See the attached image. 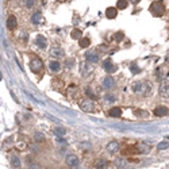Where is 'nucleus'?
Here are the masks:
<instances>
[{"instance_id": "1", "label": "nucleus", "mask_w": 169, "mask_h": 169, "mask_svg": "<svg viewBox=\"0 0 169 169\" xmlns=\"http://www.w3.org/2000/svg\"><path fill=\"white\" fill-rule=\"evenodd\" d=\"M149 10L153 15L161 16V15H164V12H165V6H164L162 3H153L152 6H150Z\"/></svg>"}, {"instance_id": "2", "label": "nucleus", "mask_w": 169, "mask_h": 169, "mask_svg": "<svg viewBox=\"0 0 169 169\" xmlns=\"http://www.w3.org/2000/svg\"><path fill=\"white\" fill-rule=\"evenodd\" d=\"M30 68H31L32 72H35V73H39V72L43 69V62H42L38 57H35V58H32L31 62H30Z\"/></svg>"}, {"instance_id": "3", "label": "nucleus", "mask_w": 169, "mask_h": 169, "mask_svg": "<svg viewBox=\"0 0 169 169\" xmlns=\"http://www.w3.org/2000/svg\"><path fill=\"white\" fill-rule=\"evenodd\" d=\"M80 108L83 110L84 112H92L95 110V104H93L92 99L90 100H83V102L80 103Z\"/></svg>"}, {"instance_id": "4", "label": "nucleus", "mask_w": 169, "mask_h": 169, "mask_svg": "<svg viewBox=\"0 0 169 169\" xmlns=\"http://www.w3.org/2000/svg\"><path fill=\"white\" fill-rule=\"evenodd\" d=\"M66 164L68 166H70V168H79L80 165V160L77 156H74V154H69V156H66Z\"/></svg>"}, {"instance_id": "5", "label": "nucleus", "mask_w": 169, "mask_h": 169, "mask_svg": "<svg viewBox=\"0 0 169 169\" xmlns=\"http://www.w3.org/2000/svg\"><path fill=\"white\" fill-rule=\"evenodd\" d=\"M80 73H81V76H88V74L92 72V68H91V65H90V62L88 61H84V62H81L80 64Z\"/></svg>"}, {"instance_id": "6", "label": "nucleus", "mask_w": 169, "mask_h": 169, "mask_svg": "<svg viewBox=\"0 0 169 169\" xmlns=\"http://www.w3.org/2000/svg\"><path fill=\"white\" fill-rule=\"evenodd\" d=\"M102 85L104 87V88H107V90H114L115 87H116V83H115V80L112 79V77H105V79H103L102 81Z\"/></svg>"}, {"instance_id": "7", "label": "nucleus", "mask_w": 169, "mask_h": 169, "mask_svg": "<svg viewBox=\"0 0 169 169\" xmlns=\"http://www.w3.org/2000/svg\"><path fill=\"white\" fill-rule=\"evenodd\" d=\"M31 22L34 23L35 26H41L45 23V18H43V15H42L41 12H35V14H32V16H31Z\"/></svg>"}, {"instance_id": "8", "label": "nucleus", "mask_w": 169, "mask_h": 169, "mask_svg": "<svg viewBox=\"0 0 169 169\" xmlns=\"http://www.w3.org/2000/svg\"><path fill=\"white\" fill-rule=\"evenodd\" d=\"M150 150H152V146L146 142H142V144H138L137 145V152L141 154H147L150 153Z\"/></svg>"}, {"instance_id": "9", "label": "nucleus", "mask_w": 169, "mask_h": 169, "mask_svg": "<svg viewBox=\"0 0 169 169\" xmlns=\"http://www.w3.org/2000/svg\"><path fill=\"white\" fill-rule=\"evenodd\" d=\"M103 68H104V70L110 74L114 73V72H116V66L111 62V60H105L104 62H103Z\"/></svg>"}, {"instance_id": "10", "label": "nucleus", "mask_w": 169, "mask_h": 169, "mask_svg": "<svg viewBox=\"0 0 169 169\" xmlns=\"http://www.w3.org/2000/svg\"><path fill=\"white\" fill-rule=\"evenodd\" d=\"M160 96L161 98H169V83L162 81L160 85Z\"/></svg>"}, {"instance_id": "11", "label": "nucleus", "mask_w": 169, "mask_h": 169, "mask_svg": "<svg viewBox=\"0 0 169 169\" xmlns=\"http://www.w3.org/2000/svg\"><path fill=\"white\" fill-rule=\"evenodd\" d=\"M85 57L90 62H98V61H99V54H98V51H95V50H88L85 53Z\"/></svg>"}, {"instance_id": "12", "label": "nucleus", "mask_w": 169, "mask_h": 169, "mask_svg": "<svg viewBox=\"0 0 169 169\" xmlns=\"http://www.w3.org/2000/svg\"><path fill=\"white\" fill-rule=\"evenodd\" d=\"M34 43L38 46L39 49H46V46H48V41H46V38L43 37V35H38V37L35 38Z\"/></svg>"}, {"instance_id": "13", "label": "nucleus", "mask_w": 169, "mask_h": 169, "mask_svg": "<svg viewBox=\"0 0 169 169\" xmlns=\"http://www.w3.org/2000/svg\"><path fill=\"white\" fill-rule=\"evenodd\" d=\"M119 147H121V146H119V144L116 142V141H111V142L107 144V152L111 153V154H115L119 150Z\"/></svg>"}, {"instance_id": "14", "label": "nucleus", "mask_w": 169, "mask_h": 169, "mask_svg": "<svg viewBox=\"0 0 169 169\" xmlns=\"http://www.w3.org/2000/svg\"><path fill=\"white\" fill-rule=\"evenodd\" d=\"M50 56L51 57H54V58H62L65 56V53L61 48H57V46H56V48H53L50 50Z\"/></svg>"}, {"instance_id": "15", "label": "nucleus", "mask_w": 169, "mask_h": 169, "mask_svg": "<svg viewBox=\"0 0 169 169\" xmlns=\"http://www.w3.org/2000/svg\"><path fill=\"white\" fill-rule=\"evenodd\" d=\"M16 26H18V22H16V18L14 15L8 16V19H7V29L8 30H15Z\"/></svg>"}, {"instance_id": "16", "label": "nucleus", "mask_w": 169, "mask_h": 169, "mask_svg": "<svg viewBox=\"0 0 169 169\" xmlns=\"http://www.w3.org/2000/svg\"><path fill=\"white\" fill-rule=\"evenodd\" d=\"M49 69H50L51 72H60L61 64L58 61H50V62H49Z\"/></svg>"}, {"instance_id": "17", "label": "nucleus", "mask_w": 169, "mask_h": 169, "mask_svg": "<svg viewBox=\"0 0 169 169\" xmlns=\"http://www.w3.org/2000/svg\"><path fill=\"white\" fill-rule=\"evenodd\" d=\"M105 15H107L108 19H115V18H116V8H114V7H108V8L105 10Z\"/></svg>"}, {"instance_id": "18", "label": "nucleus", "mask_w": 169, "mask_h": 169, "mask_svg": "<svg viewBox=\"0 0 169 169\" xmlns=\"http://www.w3.org/2000/svg\"><path fill=\"white\" fill-rule=\"evenodd\" d=\"M166 114H168V108L166 107H157L154 110V115L156 116H165Z\"/></svg>"}, {"instance_id": "19", "label": "nucleus", "mask_w": 169, "mask_h": 169, "mask_svg": "<svg viewBox=\"0 0 169 169\" xmlns=\"http://www.w3.org/2000/svg\"><path fill=\"white\" fill-rule=\"evenodd\" d=\"M108 115L110 116H112V118H119L122 115V110L118 108V107H114V108H111L108 111Z\"/></svg>"}, {"instance_id": "20", "label": "nucleus", "mask_w": 169, "mask_h": 169, "mask_svg": "<svg viewBox=\"0 0 169 169\" xmlns=\"http://www.w3.org/2000/svg\"><path fill=\"white\" fill-rule=\"evenodd\" d=\"M80 46L81 48H88L90 46V43H91V39H90V37H85V38H80Z\"/></svg>"}, {"instance_id": "21", "label": "nucleus", "mask_w": 169, "mask_h": 169, "mask_svg": "<svg viewBox=\"0 0 169 169\" xmlns=\"http://www.w3.org/2000/svg\"><path fill=\"white\" fill-rule=\"evenodd\" d=\"M115 166H116V168H124V166H126V160L122 158V157L116 158L115 160Z\"/></svg>"}, {"instance_id": "22", "label": "nucleus", "mask_w": 169, "mask_h": 169, "mask_svg": "<svg viewBox=\"0 0 169 169\" xmlns=\"http://www.w3.org/2000/svg\"><path fill=\"white\" fill-rule=\"evenodd\" d=\"M54 135L56 137H62V135H65L66 134V130H65L64 127H57V129H54Z\"/></svg>"}, {"instance_id": "23", "label": "nucleus", "mask_w": 169, "mask_h": 169, "mask_svg": "<svg viewBox=\"0 0 169 169\" xmlns=\"http://www.w3.org/2000/svg\"><path fill=\"white\" fill-rule=\"evenodd\" d=\"M70 37H72L73 39H80V38H81V31H80L79 29L72 30V32H70Z\"/></svg>"}, {"instance_id": "24", "label": "nucleus", "mask_w": 169, "mask_h": 169, "mask_svg": "<svg viewBox=\"0 0 169 169\" xmlns=\"http://www.w3.org/2000/svg\"><path fill=\"white\" fill-rule=\"evenodd\" d=\"M127 1L126 0H118V3H116V7H118L119 10H126L127 8Z\"/></svg>"}, {"instance_id": "25", "label": "nucleus", "mask_w": 169, "mask_h": 169, "mask_svg": "<svg viewBox=\"0 0 169 169\" xmlns=\"http://www.w3.org/2000/svg\"><path fill=\"white\" fill-rule=\"evenodd\" d=\"M11 164H12L14 168H20V161L16 156H14L12 158H11Z\"/></svg>"}, {"instance_id": "26", "label": "nucleus", "mask_w": 169, "mask_h": 169, "mask_svg": "<svg viewBox=\"0 0 169 169\" xmlns=\"http://www.w3.org/2000/svg\"><path fill=\"white\" fill-rule=\"evenodd\" d=\"M130 70H131V73H134V74L141 73V69L137 66V64H135V62H133V64L130 65Z\"/></svg>"}, {"instance_id": "27", "label": "nucleus", "mask_w": 169, "mask_h": 169, "mask_svg": "<svg viewBox=\"0 0 169 169\" xmlns=\"http://www.w3.org/2000/svg\"><path fill=\"white\" fill-rule=\"evenodd\" d=\"M168 147H169V144L166 141H162V142H160V144L157 145V149L158 150H166Z\"/></svg>"}, {"instance_id": "28", "label": "nucleus", "mask_w": 169, "mask_h": 169, "mask_svg": "<svg viewBox=\"0 0 169 169\" xmlns=\"http://www.w3.org/2000/svg\"><path fill=\"white\" fill-rule=\"evenodd\" d=\"M37 1H38V0H25V1H23V4H25L27 8H31L34 4H37Z\"/></svg>"}, {"instance_id": "29", "label": "nucleus", "mask_w": 169, "mask_h": 169, "mask_svg": "<svg viewBox=\"0 0 169 169\" xmlns=\"http://www.w3.org/2000/svg\"><path fill=\"white\" fill-rule=\"evenodd\" d=\"M104 100L107 103H114L115 102V96L112 95V93H107V95L104 96Z\"/></svg>"}, {"instance_id": "30", "label": "nucleus", "mask_w": 169, "mask_h": 169, "mask_svg": "<svg viewBox=\"0 0 169 169\" xmlns=\"http://www.w3.org/2000/svg\"><path fill=\"white\" fill-rule=\"evenodd\" d=\"M34 139L37 141V142H42V141L45 139V137H43V134H41V133H35V134H34Z\"/></svg>"}, {"instance_id": "31", "label": "nucleus", "mask_w": 169, "mask_h": 169, "mask_svg": "<svg viewBox=\"0 0 169 169\" xmlns=\"http://www.w3.org/2000/svg\"><path fill=\"white\" fill-rule=\"evenodd\" d=\"M73 64H74V61L72 60V58H69V60L65 61V68H66V69H72V68H73Z\"/></svg>"}, {"instance_id": "32", "label": "nucleus", "mask_w": 169, "mask_h": 169, "mask_svg": "<svg viewBox=\"0 0 169 169\" xmlns=\"http://www.w3.org/2000/svg\"><path fill=\"white\" fill-rule=\"evenodd\" d=\"M85 95H87V96H90V98H91L92 100L96 99V95L92 92V90H91V88H85Z\"/></svg>"}, {"instance_id": "33", "label": "nucleus", "mask_w": 169, "mask_h": 169, "mask_svg": "<svg viewBox=\"0 0 169 169\" xmlns=\"http://www.w3.org/2000/svg\"><path fill=\"white\" fill-rule=\"evenodd\" d=\"M123 37H124V34L122 31H118L116 34H115V41L116 42H121L122 39H123Z\"/></svg>"}, {"instance_id": "34", "label": "nucleus", "mask_w": 169, "mask_h": 169, "mask_svg": "<svg viewBox=\"0 0 169 169\" xmlns=\"http://www.w3.org/2000/svg\"><path fill=\"white\" fill-rule=\"evenodd\" d=\"M96 168H107V162L104 160H100V161L96 162Z\"/></svg>"}, {"instance_id": "35", "label": "nucleus", "mask_w": 169, "mask_h": 169, "mask_svg": "<svg viewBox=\"0 0 169 169\" xmlns=\"http://www.w3.org/2000/svg\"><path fill=\"white\" fill-rule=\"evenodd\" d=\"M137 1H138V0H133V3H137Z\"/></svg>"}]
</instances>
